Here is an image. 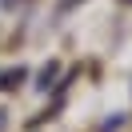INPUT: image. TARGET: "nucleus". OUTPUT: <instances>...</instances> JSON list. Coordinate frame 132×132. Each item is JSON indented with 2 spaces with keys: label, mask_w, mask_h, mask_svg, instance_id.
Segmentation results:
<instances>
[{
  "label": "nucleus",
  "mask_w": 132,
  "mask_h": 132,
  "mask_svg": "<svg viewBox=\"0 0 132 132\" xmlns=\"http://www.w3.org/2000/svg\"><path fill=\"white\" fill-rule=\"evenodd\" d=\"M28 76V68H4L0 72V88L4 92H12V88H20V80Z\"/></svg>",
  "instance_id": "f257e3e1"
},
{
  "label": "nucleus",
  "mask_w": 132,
  "mask_h": 132,
  "mask_svg": "<svg viewBox=\"0 0 132 132\" xmlns=\"http://www.w3.org/2000/svg\"><path fill=\"white\" fill-rule=\"evenodd\" d=\"M76 4H84V0H60V12H68V8H76Z\"/></svg>",
  "instance_id": "f03ea898"
}]
</instances>
